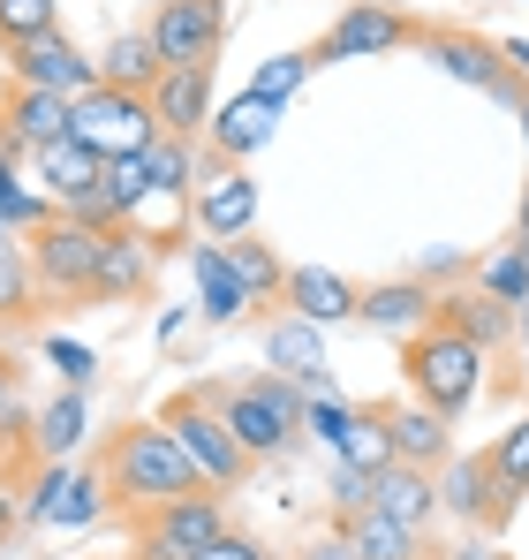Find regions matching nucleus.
Wrapping results in <instances>:
<instances>
[{
    "label": "nucleus",
    "mask_w": 529,
    "mask_h": 560,
    "mask_svg": "<svg viewBox=\"0 0 529 560\" xmlns=\"http://www.w3.org/2000/svg\"><path fill=\"white\" fill-rule=\"evenodd\" d=\"M264 372L295 378L303 394H333L326 326H310V318H295V311H264Z\"/></svg>",
    "instance_id": "ddd939ff"
},
{
    "label": "nucleus",
    "mask_w": 529,
    "mask_h": 560,
    "mask_svg": "<svg viewBox=\"0 0 529 560\" xmlns=\"http://www.w3.org/2000/svg\"><path fill=\"white\" fill-rule=\"evenodd\" d=\"M160 424L181 440V455L197 463V477L212 485V492H235L243 477H250V455H243V440L227 432V417L204 401V386L197 394H175L167 409H160Z\"/></svg>",
    "instance_id": "39448f33"
},
{
    "label": "nucleus",
    "mask_w": 529,
    "mask_h": 560,
    "mask_svg": "<svg viewBox=\"0 0 529 560\" xmlns=\"http://www.w3.org/2000/svg\"><path fill=\"white\" fill-rule=\"evenodd\" d=\"M167 69H160V54H152V38L144 31H121L106 54H98V84H114V92H152Z\"/></svg>",
    "instance_id": "c85d7f7f"
},
{
    "label": "nucleus",
    "mask_w": 529,
    "mask_h": 560,
    "mask_svg": "<svg viewBox=\"0 0 529 560\" xmlns=\"http://www.w3.org/2000/svg\"><path fill=\"white\" fill-rule=\"evenodd\" d=\"M0 243H8V228H0Z\"/></svg>",
    "instance_id": "864d4df0"
},
{
    "label": "nucleus",
    "mask_w": 529,
    "mask_h": 560,
    "mask_svg": "<svg viewBox=\"0 0 529 560\" xmlns=\"http://www.w3.org/2000/svg\"><path fill=\"white\" fill-rule=\"evenodd\" d=\"M439 500H446V515H461L469 530H499V523L515 515V492L499 485L492 455H454V463L439 469Z\"/></svg>",
    "instance_id": "4468645a"
},
{
    "label": "nucleus",
    "mask_w": 529,
    "mask_h": 560,
    "mask_svg": "<svg viewBox=\"0 0 529 560\" xmlns=\"http://www.w3.org/2000/svg\"><path fill=\"white\" fill-rule=\"evenodd\" d=\"M8 409H15V364L0 357V417H8Z\"/></svg>",
    "instance_id": "de8ad7c7"
},
{
    "label": "nucleus",
    "mask_w": 529,
    "mask_h": 560,
    "mask_svg": "<svg viewBox=\"0 0 529 560\" xmlns=\"http://www.w3.org/2000/svg\"><path fill=\"white\" fill-rule=\"evenodd\" d=\"M23 250H31V266H38L46 303H91V295H98V250H106L98 228L69 220V212H54L38 235H23Z\"/></svg>",
    "instance_id": "20e7f679"
},
{
    "label": "nucleus",
    "mask_w": 529,
    "mask_h": 560,
    "mask_svg": "<svg viewBox=\"0 0 529 560\" xmlns=\"http://www.w3.org/2000/svg\"><path fill=\"white\" fill-rule=\"evenodd\" d=\"M197 235L204 243H243L258 235V183L250 175H220L197 189Z\"/></svg>",
    "instance_id": "5701e85b"
},
{
    "label": "nucleus",
    "mask_w": 529,
    "mask_h": 560,
    "mask_svg": "<svg viewBox=\"0 0 529 560\" xmlns=\"http://www.w3.org/2000/svg\"><path fill=\"white\" fill-rule=\"evenodd\" d=\"M492 469H499V485H507L515 500L529 492V417L507 432V440H492Z\"/></svg>",
    "instance_id": "4c0bfd02"
},
{
    "label": "nucleus",
    "mask_w": 529,
    "mask_h": 560,
    "mask_svg": "<svg viewBox=\"0 0 529 560\" xmlns=\"http://www.w3.org/2000/svg\"><path fill=\"white\" fill-rule=\"evenodd\" d=\"M46 303V288H38V266H31V250L8 235L0 243V318H31Z\"/></svg>",
    "instance_id": "7c9ffc66"
},
{
    "label": "nucleus",
    "mask_w": 529,
    "mask_h": 560,
    "mask_svg": "<svg viewBox=\"0 0 529 560\" xmlns=\"http://www.w3.org/2000/svg\"><path fill=\"white\" fill-rule=\"evenodd\" d=\"M349 538H355V553H363V560H424V538H416L409 523L378 515V508L349 515Z\"/></svg>",
    "instance_id": "c756f323"
},
{
    "label": "nucleus",
    "mask_w": 529,
    "mask_h": 560,
    "mask_svg": "<svg viewBox=\"0 0 529 560\" xmlns=\"http://www.w3.org/2000/svg\"><path fill=\"white\" fill-rule=\"evenodd\" d=\"M295 560H363V553H355L349 523H326V530H310V538H303V553H295Z\"/></svg>",
    "instance_id": "79ce46f5"
},
{
    "label": "nucleus",
    "mask_w": 529,
    "mask_h": 560,
    "mask_svg": "<svg viewBox=\"0 0 529 560\" xmlns=\"http://www.w3.org/2000/svg\"><path fill=\"white\" fill-rule=\"evenodd\" d=\"M515 235H529V183H522V205H515Z\"/></svg>",
    "instance_id": "8fccbe9b"
},
{
    "label": "nucleus",
    "mask_w": 529,
    "mask_h": 560,
    "mask_svg": "<svg viewBox=\"0 0 529 560\" xmlns=\"http://www.w3.org/2000/svg\"><path fill=\"white\" fill-rule=\"evenodd\" d=\"M197 560H272V553H264L258 538H243V530H227L220 546H204V553H197Z\"/></svg>",
    "instance_id": "37998d69"
},
{
    "label": "nucleus",
    "mask_w": 529,
    "mask_h": 560,
    "mask_svg": "<svg viewBox=\"0 0 529 560\" xmlns=\"http://www.w3.org/2000/svg\"><path fill=\"white\" fill-rule=\"evenodd\" d=\"M432 318H439V288H432V280H416V273L371 280V288H363V311H355V326L393 334V341H416Z\"/></svg>",
    "instance_id": "2eb2a0df"
},
{
    "label": "nucleus",
    "mask_w": 529,
    "mask_h": 560,
    "mask_svg": "<svg viewBox=\"0 0 529 560\" xmlns=\"http://www.w3.org/2000/svg\"><path fill=\"white\" fill-rule=\"evenodd\" d=\"M98 477H106V492H114V508H129V515H144V508H160V500H189V492H212L197 463L181 455V440L160 424V417H137V424H121L114 440H106V455H98Z\"/></svg>",
    "instance_id": "f257e3e1"
},
{
    "label": "nucleus",
    "mask_w": 529,
    "mask_h": 560,
    "mask_svg": "<svg viewBox=\"0 0 529 560\" xmlns=\"http://www.w3.org/2000/svg\"><path fill=\"white\" fill-rule=\"evenodd\" d=\"M46 364L69 378V386H91V372H98V357H91L84 341H69V334H46Z\"/></svg>",
    "instance_id": "ea45409f"
},
{
    "label": "nucleus",
    "mask_w": 529,
    "mask_h": 560,
    "mask_svg": "<svg viewBox=\"0 0 529 560\" xmlns=\"http://www.w3.org/2000/svg\"><path fill=\"white\" fill-rule=\"evenodd\" d=\"M469 288H484V295H499V303H515V311H522V303H529V258L507 243V250H492V258H477V266H469Z\"/></svg>",
    "instance_id": "2f4dec72"
},
{
    "label": "nucleus",
    "mask_w": 529,
    "mask_h": 560,
    "mask_svg": "<svg viewBox=\"0 0 529 560\" xmlns=\"http://www.w3.org/2000/svg\"><path fill=\"white\" fill-rule=\"evenodd\" d=\"M227 266L243 273V288H250V311H280V295H287V266H280V250H272L264 235L227 243Z\"/></svg>",
    "instance_id": "cd10ccee"
},
{
    "label": "nucleus",
    "mask_w": 529,
    "mask_h": 560,
    "mask_svg": "<svg viewBox=\"0 0 529 560\" xmlns=\"http://www.w3.org/2000/svg\"><path fill=\"white\" fill-rule=\"evenodd\" d=\"M371 508L378 515H393V523H409L416 538L432 530L446 515V500H439V469H416V463H393L386 477H371Z\"/></svg>",
    "instance_id": "aec40b11"
},
{
    "label": "nucleus",
    "mask_w": 529,
    "mask_h": 560,
    "mask_svg": "<svg viewBox=\"0 0 529 560\" xmlns=\"http://www.w3.org/2000/svg\"><path fill=\"white\" fill-rule=\"evenodd\" d=\"M424 31H416V15H401V8H378V0H355L341 8L333 23H326V38L310 46V69H341V61H378V54H409Z\"/></svg>",
    "instance_id": "1a4fd4ad"
},
{
    "label": "nucleus",
    "mask_w": 529,
    "mask_h": 560,
    "mask_svg": "<svg viewBox=\"0 0 529 560\" xmlns=\"http://www.w3.org/2000/svg\"><path fill=\"white\" fill-rule=\"evenodd\" d=\"M189 280H197V295H204V311H197V318L227 326V318H243V311H250V288H243V273L227 266V243H197V250H189Z\"/></svg>",
    "instance_id": "b1692460"
},
{
    "label": "nucleus",
    "mask_w": 529,
    "mask_h": 560,
    "mask_svg": "<svg viewBox=\"0 0 529 560\" xmlns=\"http://www.w3.org/2000/svg\"><path fill=\"white\" fill-rule=\"evenodd\" d=\"M303 77H310V46H303V54H272V61H264L258 77H250V98H258V106H272V114H280V106H287V98L303 92Z\"/></svg>",
    "instance_id": "c9c22d12"
},
{
    "label": "nucleus",
    "mask_w": 529,
    "mask_h": 560,
    "mask_svg": "<svg viewBox=\"0 0 529 560\" xmlns=\"http://www.w3.org/2000/svg\"><path fill=\"white\" fill-rule=\"evenodd\" d=\"M280 311H295V318H310V326H355L363 288H355L349 273H333V266H287Z\"/></svg>",
    "instance_id": "dca6fc26"
},
{
    "label": "nucleus",
    "mask_w": 529,
    "mask_h": 560,
    "mask_svg": "<svg viewBox=\"0 0 529 560\" xmlns=\"http://www.w3.org/2000/svg\"><path fill=\"white\" fill-rule=\"evenodd\" d=\"M0 129L38 160L46 144H61L69 129H77V98L61 92H23V84H8V98H0Z\"/></svg>",
    "instance_id": "a211bd4d"
},
{
    "label": "nucleus",
    "mask_w": 529,
    "mask_h": 560,
    "mask_svg": "<svg viewBox=\"0 0 529 560\" xmlns=\"http://www.w3.org/2000/svg\"><path fill=\"white\" fill-rule=\"evenodd\" d=\"M515 349H522V386H529V303L515 311Z\"/></svg>",
    "instance_id": "a18cd8bd"
},
{
    "label": "nucleus",
    "mask_w": 529,
    "mask_h": 560,
    "mask_svg": "<svg viewBox=\"0 0 529 560\" xmlns=\"http://www.w3.org/2000/svg\"><path fill=\"white\" fill-rule=\"evenodd\" d=\"M46 31H61V8L54 0H0V54L8 46H31Z\"/></svg>",
    "instance_id": "e433bc0d"
},
{
    "label": "nucleus",
    "mask_w": 529,
    "mask_h": 560,
    "mask_svg": "<svg viewBox=\"0 0 529 560\" xmlns=\"http://www.w3.org/2000/svg\"><path fill=\"white\" fill-rule=\"evenodd\" d=\"M144 98H152V114H160V137H189V144L212 137V114H220V106H212V69H167Z\"/></svg>",
    "instance_id": "f3484780"
},
{
    "label": "nucleus",
    "mask_w": 529,
    "mask_h": 560,
    "mask_svg": "<svg viewBox=\"0 0 529 560\" xmlns=\"http://www.w3.org/2000/svg\"><path fill=\"white\" fill-rule=\"evenodd\" d=\"M204 401L227 417V432L243 440V455H250V463H264V455H287V447L310 432V394H303L295 378H280V372L204 386Z\"/></svg>",
    "instance_id": "f03ea898"
},
{
    "label": "nucleus",
    "mask_w": 529,
    "mask_h": 560,
    "mask_svg": "<svg viewBox=\"0 0 529 560\" xmlns=\"http://www.w3.org/2000/svg\"><path fill=\"white\" fill-rule=\"evenodd\" d=\"M499 54H507V61H515V69H522V77H529V38H507Z\"/></svg>",
    "instance_id": "09e8293b"
},
{
    "label": "nucleus",
    "mask_w": 529,
    "mask_h": 560,
    "mask_svg": "<svg viewBox=\"0 0 529 560\" xmlns=\"http://www.w3.org/2000/svg\"><path fill=\"white\" fill-rule=\"evenodd\" d=\"M15 523H23V508H15V492H8V485H0V538H8V530H15Z\"/></svg>",
    "instance_id": "49530a36"
},
{
    "label": "nucleus",
    "mask_w": 529,
    "mask_h": 560,
    "mask_svg": "<svg viewBox=\"0 0 529 560\" xmlns=\"http://www.w3.org/2000/svg\"><path fill=\"white\" fill-rule=\"evenodd\" d=\"M446 560H499V546H492L484 530H469V538H461V546H454V553H446Z\"/></svg>",
    "instance_id": "c03bdc74"
},
{
    "label": "nucleus",
    "mask_w": 529,
    "mask_h": 560,
    "mask_svg": "<svg viewBox=\"0 0 529 560\" xmlns=\"http://www.w3.org/2000/svg\"><path fill=\"white\" fill-rule=\"evenodd\" d=\"M515 121H522V144H529V92H522V106H515Z\"/></svg>",
    "instance_id": "3c124183"
},
{
    "label": "nucleus",
    "mask_w": 529,
    "mask_h": 560,
    "mask_svg": "<svg viewBox=\"0 0 529 560\" xmlns=\"http://www.w3.org/2000/svg\"><path fill=\"white\" fill-rule=\"evenodd\" d=\"M363 508H371V477H363V469H333V523H349V515H363Z\"/></svg>",
    "instance_id": "a19ab883"
},
{
    "label": "nucleus",
    "mask_w": 529,
    "mask_h": 560,
    "mask_svg": "<svg viewBox=\"0 0 529 560\" xmlns=\"http://www.w3.org/2000/svg\"><path fill=\"white\" fill-rule=\"evenodd\" d=\"M160 69H212L227 46V0H160L144 23Z\"/></svg>",
    "instance_id": "9d476101"
},
{
    "label": "nucleus",
    "mask_w": 529,
    "mask_h": 560,
    "mask_svg": "<svg viewBox=\"0 0 529 560\" xmlns=\"http://www.w3.org/2000/svg\"><path fill=\"white\" fill-rule=\"evenodd\" d=\"M439 326H454L461 341H477V349L492 357V349L515 341V303H499V295H484V288L461 280V288H446V295H439Z\"/></svg>",
    "instance_id": "4be33fe9"
},
{
    "label": "nucleus",
    "mask_w": 529,
    "mask_h": 560,
    "mask_svg": "<svg viewBox=\"0 0 529 560\" xmlns=\"http://www.w3.org/2000/svg\"><path fill=\"white\" fill-rule=\"evenodd\" d=\"M98 189H106V205H114V220H121V228H137V212L160 197L144 160H106V183H98Z\"/></svg>",
    "instance_id": "473e14b6"
},
{
    "label": "nucleus",
    "mask_w": 529,
    "mask_h": 560,
    "mask_svg": "<svg viewBox=\"0 0 529 560\" xmlns=\"http://www.w3.org/2000/svg\"><path fill=\"white\" fill-rule=\"evenodd\" d=\"M144 167H152V189L160 197H189V183H197V144L189 137H152Z\"/></svg>",
    "instance_id": "f704fd0d"
},
{
    "label": "nucleus",
    "mask_w": 529,
    "mask_h": 560,
    "mask_svg": "<svg viewBox=\"0 0 529 560\" xmlns=\"http://www.w3.org/2000/svg\"><path fill=\"white\" fill-rule=\"evenodd\" d=\"M341 463L363 469V477H386V469L401 463V455H393V440H386V417H378V409H363V417H355V432L341 440Z\"/></svg>",
    "instance_id": "72a5a7b5"
},
{
    "label": "nucleus",
    "mask_w": 529,
    "mask_h": 560,
    "mask_svg": "<svg viewBox=\"0 0 529 560\" xmlns=\"http://www.w3.org/2000/svg\"><path fill=\"white\" fill-rule=\"evenodd\" d=\"M69 137L91 144L98 160H144L152 137H160V114H152V98H144V92H114V84H98V92L77 98V129H69Z\"/></svg>",
    "instance_id": "6e6552de"
},
{
    "label": "nucleus",
    "mask_w": 529,
    "mask_h": 560,
    "mask_svg": "<svg viewBox=\"0 0 529 560\" xmlns=\"http://www.w3.org/2000/svg\"><path fill=\"white\" fill-rule=\"evenodd\" d=\"M272 121H280V114H272V106H258L250 92L227 98V106L212 114V152H220V160H250V152H264V144H272Z\"/></svg>",
    "instance_id": "bb28decb"
},
{
    "label": "nucleus",
    "mask_w": 529,
    "mask_h": 560,
    "mask_svg": "<svg viewBox=\"0 0 529 560\" xmlns=\"http://www.w3.org/2000/svg\"><path fill=\"white\" fill-rule=\"evenodd\" d=\"M84 432H91L84 386H61V394L38 409V432H31V447H38V463H69V455L84 447Z\"/></svg>",
    "instance_id": "a878e982"
},
{
    "label": "nucleus",
    "mask_w": 529,
    "mask_h": 560,
    "mask_svg": "<svg viewBox=\"0 0 529 560\" xmlns=\"http://www.w3.org/2000/svg\"><path fill=\"white\" fill-rule=\"evenodd\" d=\"M378 8H409V0H378Z\"/></svg>",
    "instance_id": "603ef678"
},
{
    "label": "nucleus",
    "mask_w": 529,
    "mask_h": 560,
    "mask_svg": "<svg viewBox=\"0 0 529 560\" xmlns=\"http://www.w3.org/2000/svg\"><path fill=\"white\" fill-rule=\"evenodd\" d=\"M38 183H46L54 205H69V197H91V189L106 183V160H98L91 144H77V137H61V144L38 152Z\"/></svg>",
    "instance_id": "393cba45"
},
{
    "label": "nucleus",
    "mask_w": 529,
    "mask_h": 560,
    "mask_svg": "<svg viewBox=\"0 0 529 560\" xmlns=\"http://www.w3.org/2000/svg\"><path fill=\"white\" fill-rule=\"evenodd\" d=\"M129 530H137V560H197L204 546L227 538V508L220 492H189V500H160L129 515Z\"/></svg>",
    "instance_id": "423d86ee"
},
{
    "label": "nucleus",
    "mask_w": 529,
    "mask_h": 560,
    "mask_svg": "<svg viewBox=\"0 0 529 560\" xmlns=\"http://www.w3.org/2000/svg\"><path fill=\"white\" fill-rule=\"evenodd\" d=\"M355 417H363V409H349L341 394H310V432H318L333 455H341V440L355 432Z\"/></svg>",
    "instance_id": "58836bf2"
},
{
    "label": "nucleus",
    "mask_w": 529,
    "mask_h": 560,
    "mask_svg": "<svg viewBox=\"0 0 529 560\" xmlns=\"http://www.w3.org/2000/svg\"><path fill=\"white\" fill-rule=\"evenodd\" d=\"M106 508H114V492H106V477H98V469L38 463V477H31V523H54V530H91Z\"/></svg>",
    "instance_id": "f8f14e48"
},
{
    "label": "nucleus",
    "mask_w": 529,
    "mask_h": 560,
    "mask_svg": "<svg viewBox=\"0 0 529 560\" xmlns=\"http://www.w3.org/2000/svg\"><path fill=\"white\" fill-rule=\"evenodd\" d=\"M416 54L439 69V77H454V84H469V92H492L499 106H522V69L492 46V38H477V31H461V23H439V31H424L416 38Z\"/></svg>",
    "instance_id": "0eeeda50"
},
{
    "label": "nucleus",
    "mask_w": 529,
    "mask_h": 560,
    "mask_svg": "<svg viewBox=\"0 0 529 560\" xmlns=\"http://www.w3.org/2000/svg\"><path fill=\"white\" fill-rule=\"evenodd\" d=\"M160 273V243H144L137 228H114L106 250H98V295L91 303H137Z\"/></svg>",
    "instance_id": "412c9836"
},
{
    "label": "nucleus",
    "mask_w": 529,
    "mask_h": 560,
    "mask_svg": "<svg viewBox=\"0 0 529 560\" xmlns=\"http://www.w3.org/2000/svg\"><path fill=\"white\" fill-rule=\"evenodd\" d=\"M0 61H8V84H23V92H61V98L98 92V54H84L69 31H46L31 46H8Z\"/></svg>",
    "instance_id": "9b49d317"
},
{
    "label": "nucleus",
    "mask_w": 529,
    "mask_h": 560,
    "mask_svg": "<svg viewBox=\"0 0 529 560\" xmlns=\"http://www.w3.org/2000/svg\"><path fill=\"white\" fill-rule=\"evenodd\" d=\"M378 417H386V440H393L401 463H416V469H446L454 463V424H446L439 409H424L416 394H409V401H386Z\"/></svg>",
    "instance_id": "6ab92c4d"
},
{
    "label": "nucleus",
    "mask_w": 529,
    "mask_h": 560,
    "mask_svg": "<svg viewBox=\"0 0 529 560\" xmlns=\"http://www.w3.org/2000/svg\"><path fill=\"white\" fill-rule=\"evenodd\" d=\"M401 372H409V394L424 401V409H439L446 424H461L469 417V401L484 394V349L477 341H461L454 326H424L416 341H401Z\"/></svg>",
    "instance_id": "7ed1b4c3"
}]
</instances>
